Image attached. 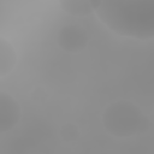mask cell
<instances>
[{"mask_svg":"<svg viewBox=\"0 0 154 154\" xmlns=\"http://www.w3.org/2000/svg\"><path fill=\"white\" fill-rule=\"evenodd\" d=\"M93 6L111 31L130 38H154V0H93Z\"/></svg>","mask_w":154,"mask_h":154,"instance_id":"6da1fadb","label":"cell"},{"mask_svg":"<svg viewBox=\"0 0 154 154\" xmlns=\"http://www.w3.org/2000/svg\"><path fill=\"white\" fill-rule=\"evenodd\" d=\"M141 114L134 105L126 102L112 105L105 112V126L118 136H130L140 126Z\"/></svg>","mask_w":154,"mask_h":154,"instance_id":"7a4b0ae2","label":"cell"},{"mask_svg":"<svg viewBox=\"0 0 154 154\" xmlns=\"http://www.w3.org/2000/svg\"><path fill=\"white\" fill-rule=\"evenodd\" d=\"M17 60L16 52L11 43H8L5 38L0 41V76L5 77L8 72L12 71Z\"/></svg>","mask_w":154,"mask_h":154,"instance_id":"5b68a950","label":"cell"},{"mask_svg":"<svg viewBox=\"0 0 154 154\" xmlns=\"http://www.w3.org/2000/svg\"><path fill=\"white\" fill-rule=\"evenodd\" d=\"M63 10L73 16H85L94 12L93 0H59Z\"/></svg>","mask_w":154,"mask_h":154,"instance_id":"8992f818","label":"cell"},{"mask_svg":"<svg viewBox=\"0 0 154 154\" xmlns=\"http://www.w3.org/2000/svg\"><path fill=\"white\" fill-rule=\"evenodd\" d=\"M20 116L18 103L7 94H0V131L5 132L12 129Z\"/></svg>","mask_w":154,"mask_h":154,"instance_id":"277c9868","label":"cell"},{"mask_svg":"<svg viewBox=\"0 0 154 154\" xmlns=\"http://www.w3.org/2000/svg\"><path fill=\"white\" fill-rule=\"evenodd\" d=\"M59 45L64 51L78 52L87 45V35L77 25H66L59 32Z\"/></svg>","mask_w":154,"mask_h":154,"instance_id":"3957f363","label":"cell"}]
</instances>
